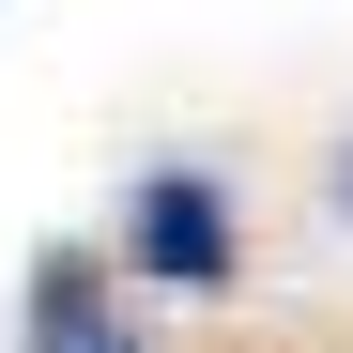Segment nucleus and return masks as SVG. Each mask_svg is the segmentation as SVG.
<instances>
[{
	"label": "nucleus",
	"instance_id": "f257e3e1",
	"mask_svg": "<svg viewBox=\"0 0 353 353\" xmlns=\"http://www.w3.org/2000/svg\"><path fill=\"white\" fill-rule=\"evenodd\" d=\"M123 261L154 292H230V200L200 185V169H154L139 215H123Z\"/></svg>",
	"mask_w": 353,
	"mask_h": 353
},
{
	"label": "nucleus",
	"instance_id": "f03ea898",
	"mask_svg": "<svg viewBox=\"0 0 353 353\" xmlns=\"http://www.w3.org/2000/svg\"><path fill=\"white\" fill-rule=\"evenodd\" d=\"M92 292H108V276H92V261L62 246V261L31 276V353H123V338H108V307H92Z\"/></svg>",
	"mask_w": 353,
	"mask_h": 353
},
{
	"label": "nucleus",
	"instance_id": "7ed1b4c3",
	"mask_svg": "<svg viewBox=\"0 0 353 353\" xmlns=\"http://www.w3.org/2000/svg\"><path fill=\"white\" fill-rule=\"evenodd\" d=\"M338 200H353V169H338Z\"/></svg>",
	"mask_w": 353,
	"mask_h": 353
}]
</instances>
